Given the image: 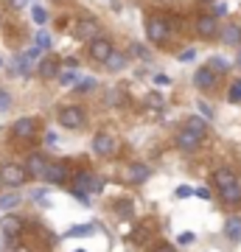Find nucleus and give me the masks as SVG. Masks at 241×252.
<instances>
[{
  "instance_id": "obj_1",
  "label": "nucleus",
  "mask_w": 241,
  "mask_h": 252,
  "mask_svg": "<svg viewBox=\"0 0 241 252\" xmlns=\"http://www.w3.org/2000/svg\"><path fill=\"white\" fill-rule=\"evenodd\" d=\"M169 34H171V20L163 17V14H152L149 23H146V36L152 39L154 45H163Z\"/></svg>"
},
{
  "instance_id": "obj_2",
  "label": "nucleus",
  "mask_w": 241,
  "mask_h": 252,
  "mask_svg": "<svg viewBox=\"0 0 241 252\" xmlns=\"http://www.w3.org/2000/svg\"><path fill=\"white\" fill-rule=\"evenodd\" d=\"M84 121H87V115H84V109L76 107V104L59 109V124H62L65 129H81V126H84Z\"/></svg>"
},
{
  "instance_id": "obj_3",
  "label": "nucleus",
  "mask_w": 241,
  "mask_h": 252,
  "mask_svg": "<svg viewBox=\"0 0 241 252\" xmlns=\"http://www.w3.org/2000/svg\"><path fill=\"white\" fill-rule=\"evenodd\" d=\"M0 180H3V185H9V188H20V185H26L28 171L23 168V165L9 162V165H3V168H0Z\"/></svg>"
},
{
  "instance_id": "obj_4",
  "label": "nucleus",
  "mask_w": 241,
  "mask_h": 252,
  "mask_svg": "<svg viewBox=\"0 0 241 252\" xmlns=\"http://www.w3.org/2000/svg\"><path fill=\"white\" fill-rule=\"evenodd\" d=\"M73 36L76 39H96L99 36V20L96 17H79L76 20V26H73Z\"/></svg>"
},
{
  "instance_id": "obj_5",
  "label": "nucleus",
  "mask_w": 241,
  "mask_h": 252,
  "mask_svg": "<svg viewBox=\"0 0 241 252\" xmlns=\"http://www.w3.org/2000/svg\"><path fill=\"white\" fill-rule=\"evenodd\" d=\"M112 54H115V51H112V45H109L107 36H96V39L90 42V59H96V62L107 64V59H109Z\"/></svg>"
},
{
  "instance_id": "obj_6",
  "label": "nucleus",
  "mask_w": 241,
  "mask_h": 252,
  "mask_svg": "<svg viewBox=\"0 0 241 252\" xmlns=\"http://www.w3.org/2000/svg\"><path fill=\"white\" fill-rule=\"evenodd\" d=\"M101 188H104V182L90 171H81L73 182V190H84V193H101Z\"/></svg>"
},
{
  "instance_id": "obj_7",
  "label": "nucleus",
  "mask_w": 241,
  "mask_h": 252,
  "mask_svg": "<svg viewBox=\"0 0 241 252\" xmlns=\"http://www.w3.org/2000/svg\"><path fill=\"white\" fill-rule=\"evenodd\" d=\"M115 149H118L115 137L107 135V132H99V135L93 137V152L99 154V157H112V154H115Z\"/></svg>"
},
{
  "instance_id": "obj_8",
  "label": "nucleus",
  "mask_w": 241,
  "mask_h": 252,
  "mask_svg": "<svg viewBox=\"0 0 241 252\" xmlns=\"http://www.w3.org/2000/svg\"><path fill=\"white\" fill-rule=\"evenodd\" d=\"M199 143H202V137L197 135V132H191V129H179L177 137H174V146H177L179 152H194V149H199Z\"/></svg>"
},
{
  "instance_id": "obj_9",
  "label": "nucleus",
  "mask_w": 241,
  "mask_h": 252,
  "mask_svg": "<svg viewBox=\"0 0 241 252\" xmlns=\"http://www.w3.org/2000/svg\"><path fill=\"white\" fill-rule=\"evenodd\" d=\"M48 168H51V162H48V157H45V154H28L26 171L31 174V177H42V180H45Z\"/></svg>"
},
{
  "instance_id": "obj_10",
  "label": "nucleus",
  "mask_w": 241,
  "mask_h": 252,
  "mask_svg": "<svg viewBox=\"0 0 241 252\" xmlns=\"http://www.w3.org/2000/svg\"><path fill=\"white\" fill-rule=\"evenodd\" d=\"M34 132H36V121L34 118H17L14 126H11V135L20 137V140H31Z\"/></svg>"
},
{
  "instance_id": "obj_11",
  "label": "nucleus",
  "mask_w": 241,
  "mask_h": 252,
  "mask_svg": "<svg viewBox=\"0 0 241 252\" xmlns=\"http://www.w3.org/2000/svg\"><path fill=\"white\" fill-rule=\"evenodd\" d=\"M216 14H199L197 17V34L205 36V39H210V36L216 34Z\"/></svg>"
},
{
  "instance_id": "obj_12",
  "label": "nucleus",
  "mask_w": 241,
  "mask_h": 252,
  "mask_svg": "<svg viewBox=\"0 0 241 252\" xmlns=\"http://www.w3.org/2000/svg\"><path fill=\"white\" fill-rule=\"evenodd\" d=\"M194 84H197V90H210V87H213L216 84V73L210 70V67H199L197 73H194Z\"/></svg>"
},
{
  "instance_id": "obj_13",
  "label": "nucleus",
  "mask_w": 241,
  "mask_h": 252,
  "mask_svg": "<svg viewBox=\"0 0 241 252\" xmlns=\"http://www.w3.org/2000/svg\"><path fill=\"white\" fill-rule=\"evenodd\" d=\"M36 73H39V79L51 81L54 76H59V59H56V56L42 59V62H39V67H36Z\"/></svg>"
},
{
  "instance_id": "obj_14",
  "label": "nucleus",
  "mask_w": 241,
  "mask_h": 252,
  "mask_svg": "<svg viewBox=\"0 0 241 252\" xmlns=\"http://www.w3.org/2000/svg\"><path fill=\"white\" fill-rule=\"evenodd\" d=\"M68 180V162H56V165H51L48 168V174H45V182H51V185H59V182Z\"/></svg>"
},
{
  "instance_id": "obj_15",
  "label": "nucleus",
  "mask_w": 241,
  "mask_h": 252,
  "mask_svg": "<svg viewBox=\"0 0 241 252\" xmlns=\"http://www.w3.org/2000/svg\"><path fill=\"white\" fill-rule=\"evenodd\" d=\"M149 165H140V162H135V165H129V171H126V180L132 182V185H140V182L149 180Z\"/></svg>"
},
{
  "instance_id": "obj_16",
  "label": "nucleus",
  "mask_w": 241,
  "mask_h": 252,
  "mask_svg": "<svg viewBox=\"0 0 241 252\" xmlns=\"http://www.w3.org/2000/svg\"><path fill=\"white\" fill-rule=\"evenodd\" d=\"M0 227H3V233L9 235V238H17L20 233H23V221H20L17 216H3V221H0Z\"/></svg>"
},
{
  "instance_id": "obj_17",
  "label": "nucleus",
  "mask_w": 241,
  "mask_h": 252,
  "mask_svg": "<svg viewBox=\"0 0 241 252\" xmlns=\"http://www.w3.org/2000/svg\"><path fill=\"white\" fill-rule=\"evenodd\" d=\"M213 182L219 185V190L233 188V185H239V180H236V174H233L230 168H219V171L213 174Z\"/></svg>"
},
{
  "instance_id": "obj_18",
  "label": "nucleus",
  "mask_w": 241,
  "mask_h": 252,
  "mask_svg": "<svg viewBox=\"0 0 241 252\" xmlns=\"http://www.w3.org/2000/svg\"><path fill=\"white\" fill-rule=\"evenodd\" d=\"M222 42H224V45L241 48V28L239 26H224L222 28Z\"/></svg>"
},
{
  "instance_id": "obj_19",
  "label": "nucleus",
  "mask_w": 241,
  "mask_h": 252,
  "mask_svg": "<svg viewBox=\"0 0 241 252\" xmlns=\"http://www.w3.org/2000/svg\"><path fill=\"white\" fill-rule=\"evenodd\" d=\"M185 129H191V132H197L199 137H205V132H207V121L202 115H191L185 121Z\"/></svg>"
},
{
  "instance_id": "obj_20",
  "label": "nucleus",
  "mask_w": 241,
  "mask_h": 252,
  "mask_svg": "<svg viewBox=\"0 0 241 252\" xmlns=\"http://www.w3.org/2000/svg\"><path fill=\"white\" fill-rule=\"evenodd\" d=\"M224 233L230 235L233 241H241V216H230L224 221Z\"/></svg>"
},
{
  "instance_id": "obj_21",
  "label": "nucleus",
  "mask_w": 241,
  "mask_h": 252,
  "mask_svg": "<svg viewBox=\"0 0 241 252\" xmlns=\"http://www.w3.org/2000/svg\"><path fill=\"white\" fill-rule=\"evenodd\" d=\"M104 67H107L109 73H121L126 67V54H112L107 59V64H104Z\"/></svg>"
},
{
  "instance_id": "obj_22",
  "label": "nucleus",
  "mask_w": 241,
  "mask_h": 252,
  "mask_svg": "<svg viewBox=\"0 0 241 252\" xmlns=\"http://www.w3.org/2000/svg\"><path fill=\"white\" fill-rule=\"evenodd\" d=\"M207 67L213 73H227L230 70V62L224 59V56H210V62H207Z\"/></svg>"
},
{
  "instance_id": "obj_23",
  "label": "nucleus",
  "mask_w": 241,
  "mask_h": 252,
  "mask_svg": "<svg viewBox=\"0 0 241 252\" xmlns=\"http://www.w3.org/2000/svg\"><path fill=\"white\" fill-rule=\"evenodd\" d=\"M17 205H20V193H3L0 196V207L3 210H14Z\"/></svg>"
},
{
  "instance_id": "obj_24",
  "label": "nucleus",
  "mask_w": 241,
  "mask_h": 252,
  "mask_svg": "<svg viewBox=\"0 0 241 252\" xmlns=\"http://www.w3.org/2000/svg\"><path fill=\"white\" fill-rule=\"evenodd\" d=\"M36 39H34V45L39 48V51H48V48H51V34H48V31H36Z\"/></svg>"
},
{
  "instance_id": "obj_25",
  "label": "nucleus",
  "mask_w": 241,
  "mask_h": 252,
  "mask_svg": "<svg viewBox=\"0 0 241 252\" xmlns=\"http://www.w3.org/2000/svg\"><path fill=\"white\" fill-rule=\"evenodd\" d=\"M222 199H224V202H241V188H239V185L224 188V190H222Z\"/></svg>"
},
{
  "instance_id": "obj_26",
  "label": "nucleus",
  "mask_w": 241,
  "mask_h": 252,
  "mask_svg": "<svg viewBox=\"0 0 241 252\" xmlns=\"http://www.w3.org/2000/svg\"><path fill=\"white\" fill-rule=\"evenodd\" d=\"M31 17H34L36 26H45V23H48V11H45L42 6H34V9H31Z\"/></svg>"
},
{
  "instance_id": "obj_27",
  "label": "nucleus",
  "mask_w": 241,
  "mask_h": 252,
  "mask_svg": "<svg viewBox=\"0 0 241 252\" xmlns=\"http://www.w3.org/2000/svg\"><path fill=\"white\" fill-rule=\"evenodd\" d=\"M56 79H59V84H65V87H70L73 81H76V70H73V67H68V70H62L59 76H56Z\"/></svg>"
},
{
  "instance_id": "obj_28",
  "label": "nucleus",
  "mask_w": 241,
  "mask_h": 252,
  "mask_svg": "<svg viewBox=\"0 0 241 252\" xmlns=\"http://www.w3.org/2000/svg\"><path fill=\"white\" fill-rule=\"evenodd\" d=\"M146 104H149L152 109H163V107H166V104H163V95H160V93H149V95H146Z\"/></svg>"
},
{
  "instance_id": "obj_29",
  "label": "nucleus",
  "mask_w": 241,
  "mask_h": 252,
  "mask_svg": "<svg viewBox=\"0 0 241 252\" xmlns=\"http://www.w3.org/2000/svg\"><path fill=\"white\" fill-rule=\"evenodd\" d=\"M96 84H99V81L93 79V76H87V79H81L79 84H76V93H87V90H93Z\"/></svg>"
},
{
  "instance_id": "obj_30",
  "label": "nucleus",
  "mask_w": 241,
  "mask_h": 252,
  "mask_svg": "<svg viewBox=\"0 0 241 252\" xmlns=\"http://www.w3.org/2000/svg\"><path fill=\"white\" fill-rule=\"evenodd\" d=\"M227 95H230L233 104H241V79L233 81V87H230V93H227Z\"/></svg>"
},
{
  "instance_id": "obj_31",
  "label": "nucleus",
  "mask_w": 241,
  "mask_h": 252,
  "mask_svg": "<svg viewBox=\"0 0 241 252\" xmlns=\"http://www.w3.org/2000/svg\"><path fill=\"white\" fill-rule=\"evenodd\" d=\"M174 196H177V199H191V196H197V190L188 188V185H179V188L174 190Z\"/></svg>"
},
{
  "instance_id": "obj_32",
  "label": "nucleus",
  "mask_w": 241,
  "mask_h": 252,
  "mask_svg": "<svg viewBox=\"0 0 241 252\" xmlns=\"http://www.w3.org/2000/svg\"><path fill=\"white\" fill-rule=\"evenodd\" d=\"M194 241H197V235L191 233V230H182L177 235V244H182V247H188V244H194Z\"/></svg>"
},
{
  "instance_id": "obj_33",
  "label": "nucleus",
  "mask_w": 241,
  "mask_h": 252,
  "mask_svg": "<svg viewBox=\"0 0 241 252\" xmlns=\"http://www.w3.org/2000/svg\"><path fill=\"white\" fill-rule=\"evenodd\" d=\"M9 107H11V95H9V90L0 87V112H6Z\"/></svg>"
},
{
  "instance_id": "obj_34",
  "label": "nucleus",
  "mask_w": 241,
  "mask_h": 252,
  "mask_svg": "<svg viewBox=\"0 0 241 252\" xmlns=\"http://www.w3.org/2000/svg\"><path fill=\"white\" fill-rule=\"evenodd\" d=\"M115 210H118V216H124V219L132 216V205H129V202H118Z\"/></svg>"
},
{
  "instance_id": "obj_35",
  "label": "nucleus",
  "mask_w": 241,
  "mask_h": 252,
  "mask_svg": "<svg viewBox=\"0 0 241 252\" xmlns=\"http://www.w3.org/2000/svg\"><path fill=\"white\" fill-rule=\"evenodd\" d=\"M129 51H132V54L138 56V59H143V62H146V59H149V51H146V48H143L140 42H135V45L129 48Z\"/></svg>"
},
{
  "instance_id": "obj_36",
  "label": "nucleus",
  "mask_w": 241,
  "mask_h": 252,
  "mask_svg": "<svg viewBox=\"0 0 241 252\" xmlns=\"http://www.w3.org/2000/svg\"><path fill=\"white\" fill-rule=\"evenodd\" d=\"M199 104V112H202V118H213V107L207 104V101H197Z\"/></svg>"
},
{
  "instance_id": "obj_37",
  "label": "nucleus",
  "mask_w": 241,
  "mask_h": 252,
  "mask_svg": "<svg viewBox=\"0 0 241 252\" xmlns=\"http://www.w3.org/2000/svg\"><path fill=\"white\" fill-rule=\"evenodd\" d=\"M154 84H157V87H169L171 79L166 76V73H157V76H154Z\"/></svg>"
},
{
  "instance_id": "obj_38",
  "label": "nucleus",
  "mask_w": 241,
  "mask_h": 252,
  "mask_svg": "<svg viewBox=\"0 0 241 252\" xmlns=\"http://www.w3.org/2000/svg\"><path fill=\"white\" fill-rule=\"evenodd\" d=\"M194 56H197V51H194V48H188V51L179 54V62H194Z\"/></svg>"
},
{
  "instance_id": "obj_39",
  "label": "nucleus",
  "mask_w": 241,
  "mask_h": 252,
  "mask_svg": "<svg viewBox=\"0 0 241 252\" xmlns=\"http://www.w3.org/2000/svg\"><path fill=\"white\" fill-rule=\"evenodd\" d=\"M84 233H93V227L84 224V227H73V230H70V235H84Z\"/></svg>"
},
{
  "instance_id": "obj_40",
  "label": "nucleus",
  "mask_w": 241,
  "mask_h": 252,
  "mask_svg": "<svg viewBox=\"0 0 241 252\" xmlns=\"http://www.w3.org/2000/svg\"><path fill=\"white\" fill-rule=\"evenodd\" d=\"M197 196H199V199H205V202H207V199H210V190H207V188H199V190H197Z\"/></svg>"
},
{
  "instance_id": "obj_41",
  "label": "nucleus",
  "mask_w": 241,
  "mask_h": 252,
  "mask_svg": "<svg viewBox=\"0 0 241 252\" xmlns=\"http://www.w3.org/2000/svg\"><path fill=\"white\" fill-rule=\"evenodd\" d=\"M56 140H59V137H56V135H54V132H48V135H45V143H48V146H54V143H56Z\"/></svg>"
},
{
  "instance_id": "obj_42",
  "label": "nucleus",
  "mask_w": 241,
  "mask_h": 252,
  "mask_svg": "<svg viewBox=\"0 0 241 252\" xmlns=\"http://www.w3.org/2000/svg\"><path fill=\"white\" fill-rule=\"evenodd\" d=\"M219 14H227V6H224V3H219V6H216V17H219Z\"/></svg>"
},
{
  "instance_id": "obj_43",
  "label": "nucleus",
  "mask_w": 241,
  "mask_h": 252,
  "mask_svg": "<svg viewBox=\"0 0 241 252\" xmlns=\"http://www.w3.org/2000/svg\"><path fill=\"white\" fill-rule=\"evenodd\" d=\"M236 64L241 67V48H239V56H236Z\"/></svg>"
},
{
  "instance_id": "obj_44",
  "label": "nucleus",
  "mask_w": 241,
  "mask_h": 252,
  "mask_svg": "<svg viewBox=\"0 0 241 252\" xmlns=\"http://www.w3.org/2000/svg\"><path fill=\"white\" fill-rule=\"evenodd\" d=\"M157 252H174V250H171V247H160Z\"/></svg>"
},
{
  "instance_id": "obj_45",
  "label": "nucleus",
  "mask_w": 241,
  "mask_h": 252,
  "mask_svg": "<svg viewBox=\"0 0 241 252\" xmlns=\"http://www.w3.org/2000/svg\"><path fill=\"white\" fill-rule=\"evenodd\" d=\"M11 3H14V6H23V3H26V0H11Z\"/></svg>"
},
{
  "instance_id": "obj_46",
  "label": "nucleus",
  "mask_w": 241,
  "mask_h": 252,
  "mask_svg": "<svg viewBox=\"0 0 241 252\" xmlns=\"http://www.w3.org/2000/svg\"><path fill=\"white\" fill-rule=\"evenodd\" d=\"M73 252H87V250H73Z\"/></svg>"
},
{
  "instance_id": "obj_47",
  "label": "nucleus",
  "mask_w": 241,
  "mask_h": 252,
  "mask_svg": "<svg viewBox=\"0 0 241 252\" xmlns=\"http://www.w3.org/2000/svg\"><path fill=\"white\" fill-rule=\"evenodd\" d=\"M0 67H3V59H0Z\"/></svg>"
},
{
  "instance_id": "obj_48",
  "label": "nucleus",
  "mask_w": 241,
  "mask_h": 252,
  "mask_svg": "<svg viewBox=\"0 0 241 252\" xmlns=\"http://www.w3.org/2000/svg\"><path fill=\"white\" fill-rule=\"evenodd\" d=\"M205 3H210V0H205Z\"/></svg>"
}]
</instances>
